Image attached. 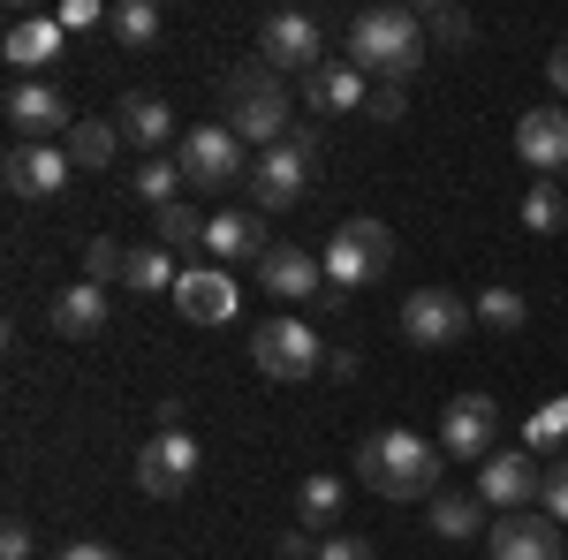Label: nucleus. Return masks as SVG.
I'll use <instances>...</instances> for the list:
<instances>
[{"instance_id": "72a5a7b5", "label": "nucleus", "mask_w": 568, "mask_h": 560, "mask_svg": "<svg viewBox=\"0 0 568 560\" xmlns=\"http://www.w3.org/2000/svg\"><path fill=\"white\" fill-rule=\"evenodd\" d=\"M122 273H130V243H114V235L84 243V281L91 288H106V281H122Z\"/></svg>"}, {"instance_id": "4be33fe9", "label": "nucleus", "mask_w": 568, "mask_h": 560, "mask_svg": "<svg viewBox=\"0 0 568 560\" xmlns=\"http://www.w3.org/2000/svg\"><path fill=\"white\" fill-rule=\"evenodd\" d=\"M273 243H265V227H258V213H213V227H205V258L213 265H258Z\"/></svg>"}, {"instance_id": "79ce46f5", "label": "nucleus", "mask_w": 568, "mask_h": 560, "mask_svg": "<svg viewBox=\"0 0 568 560\" xmlns=\"http://www.w3.org/2000/svg\"><path fill=\"white\" fill-rule=\"evenodd\" d=\"M281 560H318V538H311V530H288V538H281Z\"/></svg>"}, {"instance_id": "b1692460", "label": "nucleus", "mask_w": 568, "mask_h": 560, "mask_svg": "<svg viewBox=\"0 0 568 560\" xmlns=\"http://www.w3.org/2000/svg\"><path fill=\"white\" fill-rule=\"evenodd\" d=\"M425 508H433V530L455 538V546H470V538L493 530V508H485L478 492H439V500H425Z\"/></svg>"}, {"instance_id": "2f4dec72", "label": "nucleus", "mask_w": 568, "mask_h": 560, "mask_svg": "<svg viewBox=\"0 0 568 560\" xmlns=\"http://www.w3.org/2000/svg\"><path fill=\"white\" fill-rule=\"evenodd\" d=\"M524 318H530V303L516 288H485L478 296V326H493V334H524Z\"/></svg>"}, {"instance_id": "ea45409f", "label": "nucleus", "mask_w": 568, "mask_h": 560, "mask_svg": "<svg viewBox=\"0 0 568 560\" xmlns=\"http://www.w3.org/2000/svg\"><path fill=\"white\" fill-rule=\"evenodd\" d=\"M91 23H99V0H69L61 8V31H91Z\"/></svg>"}, {"instance_id": "37998d69", "label": "nucleus", "mask_w": 568, "mask_h": 560, "mask_svg": "<svg viewBox=\"0 0 568 560\" xmlns=\"http://www.w3.org/2000/svg\"><path fill=\"white\" fill-rule=\"evenodd\" d=\"M546 77H554V91L568 99V45H554V53H546Z\"/></svg>"}, {"instance_id": "9b49d317", "label": "nucleus", "mask_w": 568, "mask_h": 560, "mask_svg": "<svg viewBox=\"0 0 568 560\" xmlns=\"http://www.w3.org/2000/svg\"><path fill=\"white\" fill-rule=\"evenodd\" d=\"M485 560H568V538L546 508H524V516H493L485 530Z\"/></svg>"}, {"instance_id": "f3484780", "label": "nucleus", "mask_w": 568, "mask_h": 560, "mask_svg": "<svg viewBox=\"0 0 568 560\" xmlns=\"http://www.w3.org/2000/svg\"><path fill=\"white\" fill-rule=\"evenodd\" d=\"M516 160L530 174H561L568 167V106H530L516 122Z\"/></svg>"}, {"instance_id": "6e6552de", "label": "nucleus", "mask_w": 568, "mask_h": 560, "mask_svg": "<svg viewBox=\"0 0 568 560\" xmlns=\"http://www.w3.org/2000/svg\"><path fill=\"white\" fill-rule=\"evenodd\" d=\"M182 182H197V190H227V182H243L251 160H243V136L227 130V122H205V130L182 136Z\"/></svg>"}, {"instance_id": "c9c22d12", "label": "nucleus", "mask_w": 568, "mask_h": 560, "mask_svg": "<svg viewBox=\"0 0 568 560\" xmlns=\"http://www.w3.org/2000/svg\"><path fill=\"white\" fill-rule=\"evenodd\" d=\"M538 508H546L554 522H568V455L546 470V485H538Z\"/></svg>"}, {"instance_id": "cd10ccee", "label": "nucleus", "mask_w": 568, "mask_h": 560, "mask_svg": "<svg viewBox=\"0 0 568 560\" xmlns=\"http://www.w3.org/2000/svg\"><path fill=\"white\" fill-rule=\"evenodd\" d=\"M61 144H69L77 167H114V152H122V122H77Z\"/></svg>"}, {"instance_id": "f8f14e48", "label": "nucleus", "mask_w": 568, "mask_h": 560, "mask_svg": "<svg viewBox=\"0 0 568 560\" xmlns=\"http://www.w3.org/2000/svg\"><path fill=\"white\" fill-rule=\"evenodd\" d=\"M243 182H251V205H258V213H288V205H304V190H311V160L296 144H273V152L251 160Z\"/></svg>"}, {"instance_id": "423d86ee", "label": "nucleus", "mask_w": 568, "mask_h": 560, "mask_svg": "<svg viewBox=\"0 0 568 560\" xmlns=\"http://www.w3.org/2000/svg\"><path fill=\"white\" fill-rule=\"evenodd\" d=\"M470 318H478V303H463L455 288H417V296L402 303V342L409 348H455L470 334Z\"/></svg>"}, {"instance_id": "393cba45", "label": "nucleus", "mask_w": 568, "mask_h": 560, "mask_svg": "<svg viewBox=\"0 0 568 560\" xmlns=\"http://www.w3.org/2000/svg\"><path fill=\"white\" fill-rule=\"evenodd\" d=\"M175 281H182V265H175V251H160V243H136L130 251V273H122V288H136V296H175Z\"/></svg>"}, {"instance_id": "a19ab883", "label": "nucleus", "mask_w": 568, "mask_h": 560, "mask_svg": "<svg viewBox=\"0 0 568 560\" xmlns=\"http://www.w3.org/2000/svg\"><path fill=\"white\" fill-rule=\"evenodd\" d=\"M53 560H122L114 546H99V538H77V546H61Z\"/></svg>"}, {"instance_id": "c03bdc74", "label": "nucleus", "mask_w": 568, "mask_h": 560, "mask_svg": "<svg viewBox=\"0 0 568 560\" xmlns=\"http://www.w3.org/2000/svg\"><path fill=\"white\" fill-rule=\"evenodd\" d=\"M326 371L334 379H356V348H326Z\"/></svg>"}, {"instance_id": "6ab92c4d", "label": "nucleus", "mask_w": 568, "mask_h": 560, "mask_svg": "<svg viewBox=\"0 0 568 560\" xmlns=\"http://www.w3.org/2000/svg\"><path fill=\"white\" fill-rule=\"evenodd\" d=\"M304 106L311 114H364L372 106V84L356 61H326L318 77H304Z\"/></svg>"}, {"instance_id": "a211bd4d", "label": "nucleus", "mask_w": 568, "mask_h": 560, "mask_svg": "<svg viewBox=\"0 0 568 560\" xmlns=\"http://www.w3.org/2000/svg\"><path fill=\"white\" fill-rule=\"evenodd\" d=\"M318 281H326V265L311 258V251H296V243H273V251L258 258V288L281 296V303H311Z\"/></svg>"}, {"instance_id": "473e14b6", "label": "nucleus", "mask_w": 568, "mask_h": 560, "mask_svg": "<svg viewBox=\"0 0 568 560\" xmlns=\"http://www.w3.org/2000/svg\"><path fill=\"white\" fill-rule=\"evenodd\" d=\"M524 447H530V455H554V447H568V394H561V401H546V409L524 425Z\"/></svg>"}, {"instance_id": "aec40b11", "label": "nucleus", "mask_w": 568, "mask_h": 560, "mask_svg": "<svg viewBox=\"0 0 568 560\" xmlns=\"http://www.w3.org/2000/svg\"><path fill=\"white\" fill-rule=\"evenodd\" d=\"M61 39H69L61 16H23V23H8V45H0V53H8V69H16L23 84H39V69L61 53Z\"/></svg>"}, {"instance_id": "c756f323", "label": "nucleus", "mask_w": 568, "mask_h": 560, "mask_svg": "<svg viewBox=\"0 0 568 560\" xmlns=\"http://www.w3.org/2000/svg\"><path fill=\"white\" fill-rule=\"evenodd\" d=\"M130 190L160 213V205H175V190H182V160H144V167L130 174Z\"/></svg>"}, {"instance_id": "f03ea898", "label": "nucleus", "mask_w": 568, "mask_h": 560, "mask_svg": "<svg viewBox=\"0 0 568 560\" xmlns=\"http://www.w3.org/2000/svg\"><path fill=\"white\" fill-rule=\"evenodd\" d=\"M349 61L379 84H409L425 61V16L417 8H364L349 23Z\"/></svg>"}, {"instance_id": "f704fd0d", "label": "nucleus", "mask_w": 568, "mask_h": 560, "mask_svg": "<svg viewBox=\"0 0 568 560\" xmlns=\"http://www.w3.org/2000/svg\"><path fill=\"white\" fill-rule=\"evenodd\" d=\"M425 16V39H439V45H470L478 39V23L463 16V8H417Z\"/></svg>"}, {"instance_id": "f257e3e1", "label": "nucleus", "mask_w": 568, "mask_h": 560, "mask_svg": "<svg viewBox=\"0 0 568 560\" xmlns=\"http://www.w3.org/2000/svg\"><path fill=\"white\" fill-rule=\"evenodd\" d=\"M439 439L417 431H372L356 447V485H372L379 500H439Z\"/></svg>"}, {"instance_id": "20e7f679", "label": "nucleus", "mask_w": 568, "mask_h": 560, "mask_svg": "<svg viewBox=\"0 0 568 560\" xmlns=\"http://www.w3.org/2000/svg\"><path fill=\"white\" fill-rule=\"evenodd\" d=\"M318 265H326V281L349 296V288H372V281H387L394 273V227L372 213L342 220L334 235H326V251H318Z\"/></svg>"}, {"instance_id": "39448f33", "label": "nucleus", "mask_w": 568, "mask_h": 560, "mask_svg": "<svg viewBox=\"0 0 568 560\" xmlns=\"http://www.w3.org/2000/svg\"><path fill=\"white\" fill-rule=\"evenodd\" d=\"M251 364H258L265 379H311V371H326V348H318V334H311L296 310H281V318H265L258 334H251Z\"/></svg>"}, {"instance_id": "412c9836", "label": "nucleus", "mask_w": 568, "mask_h": 560, "mask_svg": "<svg viewBox=\"0 0 568 560\" xmlns=\"http://www.w3.org/2000/svg\"><path fill=\"white\" fill-rule=\"evenodd\" d=\"M45 326H53L61 342H91V334H106V288H91V281L61 288V296L45 303Z\"/></svg>"}, {"instance_id": "2eb2a0df", "label": "nucleus", "mask_w": 568, "mask_h": 560, "mask_svg": "<svg viewBox=\"0 0 568 560\" xmlns=\"http://www.w3.org/2000/svg\"><path fill=\"white\" fill-rule=\"evenodd\" d=\"M175 310L190 318V326H227V318L243 310V288H235L227 265H197V273L175 281Z\"/></svg>"}, {"instance_id": "5701e85b", "label": "nucleus", "mask_w": 568, "mask_h": 560, "mask_svg": "<svg viewBox=\"0 0 568 560\" xmlns=\"http://www.w3.org/2000/svg\"><path fill=\"white\" fill-rule=\"evenodd\" d=\"M114 122H122V136H130V144L160 152V144L175 136V106H168V99H152V91H130V99L114 106Z\"/></svg>"}, {"instance_id": "c85d7f7f", "label": "nucleus", "mask_w": 568, "mask_h": 560, "mask_svg": "<svg viewBox=\"0 0 568 560\" xmlns=\"http://www.w3.org/2000/svg\"><path fill=\"white\" fill-rule=\"evenodd\" d=\"M205 227H213V220L205 213H190V205H160V213H152V243H160V251H190V243H197V251H205Z\"/></svg>"}, {"instance_id": "58836bf2", "label": "nucleus", "mask_w": 568, "mask_h": 560, "mask_svg": "<svg viewBox=\"0 0 568 560\" xmlns=\"http://www.w3.org/2000/svg\"><path fill=\"white\" fill-rule=\"evenodd\" d=\"M0 560H31V522L8 516V530H0Z\"/></svg>"}, {"instance_id": "4468645a", "label": "nucleus", "mask_w": 568, "mask_h": 560, "mask_svg": "<svg viewBox=\"0 0 568 560\" xmlns=\"http://www.w3.org/2000/svg\"><path fill=\"white\" fill-rule=\"evenodd\" d=\"M8 130H16V144H61L77 122H69V99L53 84H16L8 91Z\"/></svg>"}, {"instance_id": "bb28decb", "label": "nucleus", "mask_w": 568, "mask_h": 560, "mask_svg": "<svg viewBox=\"0 0 568 560\" xmlns=\"http://www.w3.org/2000/svg\"><path fill=\"white\" fill-rule=\"evenodd\" d=\"M342 508H349V485H342V477H304V485H296V516H304V530H326Z\"/></svg>"}, {"instance_id": "4c0bfd02", "label": "nucleus", "mask_w": 568, "mask_h": 560, "mask_svg": "<svg viewBox=\"0 0 568 560\" xmlns=\"http://www.w3.org/2000/svg\"><path fill=\"white\" fill-rule=\"evenodd\" d=\"M318 560H379V553H372V538H356V530H334V538H318Z\"/></svg>"}, {"instance_id": "1a4fd4ad", "label": "nucleus", "mask_w": 568, "mask_h": 560, "mask_svg": "<svg viewBox=\"0 0 568 560\" xmlns=\"http://www.w3.org/2000/svg\"><path fill=\"white\" fill-rule=\"evenodd\" d=\"M197 462H205V455H197V439H190L182 425H175V431L160 425L144 447H136V485H144L152 500H175V492H190Z\"/></svg>"}, {"instance_id": "e433bc0d", "label": "nucleus", "mask_w": 568, "mask_h": 560, "mask_svg": "<svg viewBox=\"0 0 568 560\" xmlns=\"http://www.w3.org/2000/svg\"><path fill=\"white\" fill-rule=\"evenodd\" d=\"M372 122H402L409 114V84H372V106H364Z\"/></svg>"}, {"instance_id": "a878e982", "label": "nucleus", "mask_w": 568, "mask_h": 560, "mask_svg": "<svg viewBox=\"0 0 568 560\" xmlns=\"http://www.w3.org/2000/svg\"><path fill=\"white\" fill-rule=\"evenodd\" d=\"M106 31L130 45V53H152V45H160V8H152V0H114V8H106Z\"/></svg>"}, {"instance_id": "0eeeda50", "label": "nucleus", "mask_w": 568, "mask_h": 560, "mask_svg": "<svg viewBox=\"0 0 568 560\" xmlns=\"http://www.w3.org/2000/svg\"><path fill=\"white\" fill-rule=\"evenodd\" d=\"M493 439H500V401L493 394H455L439 409V455L455 462H493Z\"/></svg>"}, {"instance_id": "9d476101", "label": "nucleus", "mask_w": 568, "mask_h": 560, "mask_svg": "<svg viewBox=\"0 0 568 560\" xmlns=\"http://www.w3.org/2000/svg\"><path fill=\"white\" fill-rule=\"evenodd\" d=\"M258 61L281 69V77H318V69H326V31H318V16H265Z\"/></svg>"}, {"instance_id": "ddd939ff", "label": "nucleus", "mask_w": 568, "mask_h": 560, "mask_svg": "<svg viewBox=\"0 0 568 560\" xmlns=\"http://www.w3.org/2000/svg\"><path fill=\"white\" fill-rule=\"evenodd\" d=\"M538 485H546V477L530 462V447H508V455L478 462V485H470V492H478L485 508H500V516H524L530 500H538Z\"/></svg>"}, {"instance_id": "7c9ffc66", "label": "nucleus", "mask_w": 568, "mask_h": 560, "mask_svg": "<svg viewBox=\"0 0 568 560\" xmlns=\"http://www.w3.org/2000/svg\"><path fill=\"white\" fill-rule=\"evenodd\" d=\"M524 227H530V235H561V227H568V197L554 190V182H530V197H524Z\"/></svg>"}, {"instance_id": "dca6fc26", "label": "nucleus", "mask_w": 568, "mask_h": 560, "mask_svg": "<svg viewBox=\"0 0 568 560\" xmlns=\"http://www.w3.org/2000/svg\"><path fill=\"white\" fill-rule=\"evenodd\" d=\"M69 144H8V160H0V174H8V190L16 197H53L61 182H69Z\"/></svg>"}, {"instance_id": "7ed1b4c3", "label": "nucleus", "mask_w": 568, "mask_h": 560, "mask_svg": "<svg viewBox=\"0 0 568 560\" xmlns=\"http://www.w3.org/2000/svg\"><path fill=\"white\" fill-rule=\"evenodd\" d=\"M227 130L243 144H258V152L288 144V77L265 69V61H243L227 77Z\"/></svg>"}]
</instances>
